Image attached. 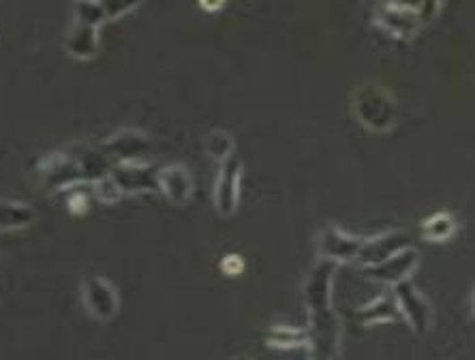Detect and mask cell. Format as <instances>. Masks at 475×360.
I'll return each instance as SVG.
<instances>
[{
    "label": "cell",
    "mask_w": 475,
    "mask_h": 360,
    "mask_svg": "<svg viewBox=\"0 0 475 360\" xmlns=\"http://www.w3.org/2000/svg\"><path fill=\"white\" fill-rule=\"evenodd\" d=\"M109 159L106 152L86 144H73L43 155L37 161V170L47 189H63L80 183H95L109 172Z\"/></svg>",
    "instance_id": "6da1fadb"
},
{
    "label": "cell",
    "mask_w": 475,
    "mask_h": 360,
    "mask_svg": "<svg viewBox=\"0 0 475 360\" xmlns=\"http://www.w3.org/2000/svg\"><path fill=\"white\" fill-rule=\"evenodd\" d=\"M352 112L370 131H387L396 123V97L379 81H364L352 92Z\"/></svg>",
    "instance_id": "7a4b0ae2"
},
{
    "label": "cell",
    "mask_w": 475,
    "mask_h": 360,
    "mask_svg": "<svg viewBox=\"0 0 475 360\" xmlns=\"http://www.w3.org/2000/svg\"><path fill=\"white\" fill-rule=\"evenodd\" d=\"M401 311V318L409 321L413 330L418 335H424L430 329V321H433V307H430L428 298L413 286L411 281L405 279L394 286V294H392Z\"/></svg>",
    "instance_id": "3957f363"
},
{
    "label": "cell",
    "mask_w": 475,
    "mask_h": 360,
    "mask_svg": "<svg viewBox=\"0 0 475 360\" xmlns=\"http://www.w3.org/2000/svg\"><path fill=\"white\" fill-rule=\"evenodd\" d=\"M81 300L84 307L95 320L107 321L118 313L120 298L116 287L106 277L92 275L81 283Z\"/></svg>",
    "instance_id": "277c9868"
},
{
    "label": "cell",
    "mask_w": 475,
    "mask_h": 360,
    "mask_svg": "<svg viewBox=\"0 0 475 360\" xmlns=\"http://www.w3.org/2000/svg\"><path fill=\"white\" fill-rule=\"evenodd\" d=\"M338 264L321 258L310 270L307 283H304V303L309 307V315L332 311V281Z\"/></svg>",
    "instance_id": "5b68a950"
},
{
    "label": "cell",
    "mask_w": 475,
    "mask_h": 360,
    "mask_svg": "<svg viewBox=\"0 0 475 360\" xmlns=\"http://www.w3.org/2000/svg\"><path fill=\"white\" fill-rule=\"evenodd\" d=\"M375 21L392 37L409 39L418 32L422 21H420L416 4L405 3H381L375 7Z\"/></svg>",
    "instance_id": "8992f818"
},
{
    "label": "cell",
    "mask_w": 475,
    "mask_h": 360,
    "mask_svg": "<svg viewBox=\"0 0 475 360\" xmlns=\"http://www.w3.org/2000/svg\"><path fill=\"white\" fill-rule=\"evenodd\" d=\"M158 167L148 161H120L109 167V178L120 189V193H138V191H155Z\"/></svg>",
    "instance_id": "52a82bcc"
},
{
    "label": "cell",
    "mask_w": 475,
    "mask_h": 360,
    "mask_svg": "<svg viewBox=\"0 0 475 360\" xmlns=\"http://www.w3.org/2000/svg\"><path fill=\"white\" fill-rule=\"evenodd\" d=\"M152 149V141L144 131L133 127H123L114 131L103 140L101 150L106 152L107 159L120 161H141V157Z\"/></svg>",
    "instance_id": "ba28073f"
},
{
    "label": "cell",
    "mask_w": 475,
    "mask_h": 360,
    "mask_svg": "<svg viewBox=\"0 0 475 360\" xmlns=\"http://www.w3.org/2000/svg\"><path fill=\"white\" fill-rule=\"evenodd\" d=\"M362 243L364 236H353V234L327 223L326 227H321L319 236H317V251H319L324 260L341 264V261L356 260L360 249H362Z\"/></svg>",
    "instance_id": "9c48e42d"
},
{
    "label": "cell",
    "mask_w": 475,
    "mask_h": 360,
    "mask_svg": "<svg viewBox=\"0 0 475 360\" xmlns=\"http://www.w3.org/2000/svg\"><path fill=\"white\" fill-rule=\"evenodd\" d=\"M420 264V251L413 247H405L401 251H396L394 255L386 258L384 261L373 266H362L364 277L369 279L387 283V286H396V283L409 279L413 270L418 269Z\"/></svg>",
    "instance_id": "30bf717a"
},
{
    "label": "cell",
    "mask_w": 475,
    "mask_h": 360,
    "mask_svg": "<svg viewBox=\"0 0 475 360\" xmlns=\"http://www.w3.org/2000/svg\"><path fill=\"white\" fill-rule=\"evenodd\" d=\"M240 178H242V161L229 157L221 163L215 183V206L221 215H233L240 200Z\"/></svg>",
    "instance_id": "8fae6325"
},
{
    "label": "cell",
    "mask_w": 475,
    "mask_h": 360,
    "mask_svg": "<svg viewBox=\"0 0 475 360\" xmlns=\"http://www.w3.org/2000/svg\"><path fill=\"white\" fill-rule=\"evenodd\" d=\"M409 247V234L403 230H387L377 236L364 238L362 249L358 253V261L362 266H373L384 261L390 255H394L396 251Z\"/></svg>",
    "instance_id": "7c38bea8"
},
{
    "label": "cell",
    "mask_w": 475,
    "mask_h": 360,
    "mask_svg": "<svg viewBox=\"0 0 475 360\" xmlns=\"http://www.w3.org/2000/svg\"><path fill=\"white\" fill-rule=\"evenodd\" d=\"M157 184L158 191H163V193L172 201H176V204H187V201L193 198V174H191L189 167L182 166V163H172V166L158 167Z\"/></svg>",
    "instance_id": "4fadbf2b"
},
{
    "label": "cell",
    "mask_w": 475,
    "mask_h": 360,
    "mask_svg": "<svg viewBox=\"0 0 475 360\" xmlns=\"http://www.w3.org/2000/svg\"><path fill=\"white\" fill-rule=\"evenodd\" d=\"M64 50L73 58L89 60L99 54V29L90 24L73 21L64 35Z\"/></svg>",
    "instance_id": "5bb4252c"
},
{
    "label": "cell",
    "mask_w": 475,
    "mask_h": 360,
    "mask_svg": "<svg viewBox=\"0 0 475 360\" xmlns=\"http://www.w3.org/2000/svg\"><path fill=\"white\" fill-rule=\"evenodd\" d=\"M35 219L37 212L30 204H26V201L13 198L0 200V232L21 230V227L32 226Z\"/></svg>",
    "instance_id": "9a60e30c"
},
{
    "label": "cell",
    "mask_w": 475,
    "mask_h": 360,
    "mask_svg": "<svg viewBox=\"0 0 475 360\" xmlns=\"http://www.w3.org/2000/svg\"><path fill=\"white\" fill-rule=\"evenodd\" d=\"M356 318L360 324L373 326L379 324V321L401 320V311H398V304L392 294H381V296L370 300L369 304L360 307Z\"/></svg>",
    "instance_id": "2e32d148"
},
{
    "label": "cell",
    "mask_w": 475,
    "mask_h": 360,
    "mask_svg": "<svg viewBox=\"0 0 475 360\" xmlns=\"http://www.w3.org/2000/svg\"><path fill=\"white\" fill-rule=\"evenodd\" d=\"M458 230L456 217L450 210H437L422 221V236L433 243H445L454 236Z\"/></svg>",
    "instance_id": "e0dca14e"
},
{
    "label": "cell",
    "mask_w": 475,
    "mask_h": 360,
    "mask_svg": "<svg viewBox=\"0 0 475 360\" xmlns=\"http://www.w3.org/2000/svg\"><path fill=\"white\" fill-rule=\"evenodd\" d=\"M266 343L270 347H283V350H289V347H304L309 346V330L287 324H276L266 332Z\"/></svg>",
    "instance_id": "ac0fdd59"
},
{
    "label": "cell",
    "mask_w": 475,
    "mask_h": 360,
    "mask_svg": "<svg viewBox=\"0 0 475 360\" xmlns=\"http://www.w3.org/2000/svg\"><path fill=\"white\" fill-rule=\"evenodd\" d=\"M233 149H236V141H233L232 133L225 129H212L206 135V152L216 161H227L232 157Z\"/></svg>",
    "instance_id": "d6986e66"
},
{
    "label": "cell",
    "mask_w": 475,
    "mask_h": 360,
    "mask_svg": "<svg viewBox=\"0 0 475 360\" xmlns=\"http://www.w3.org/2000/svg\"><path fill=\"white\" fill-rule=\"evenodd\" d=\"M71 9H73V21L97 26V29H99L103 20H107L103 3H97V0H78Z\"/></svg>",
    "instance_id": "ffe728a7"
},
{
    "label": "cell",
    "mask_w": 475,
    "mask_h": 360,
    "mask_svg": "<svg viewBox=\"0 0 475 360\" xmlns=\"http://www.w3.org/2000/svg\"><path fill=\"white\" fill-rule=\"evenodd\" d=\"M90 184L80 183V184H73V187L67 189V206H69L71 212H75V215H81V212L89 210L90 193L86 189H90Z\"/></svg>",
    "instance_id": "44dd1931"
},
{
    "label": "cell",
    "mask_w": 475,
    "mask_h": 360,
    "mask_svg": "<svg viewBox=\"0 0 475 360\" xmlns=\"http://www.w3.org/2000/svg\"><path fill=\"white\" fill-rule=\"evenodd\" d=\"M92 193L97 195V198L103 200V201H116L123 198V193H120V189L114 184V180L109 178V172L106 176H101L99 180H95L92 183Z\"/></svg>",
    "instance_id": "7402d4cb"
},
{
    "label": "cell",
    "mask_w": 475,
    "mask_h": 360,
    "mask_svg": "<svg viewBox=\"0 0 475 360\" xmlns=\"http://www.w3.org/2000/svg\"><path fill=\"white\" fill-rule=\"evenodd\" d=\"M138 4L140 3H118V0H107V3H103V9H106V18L112 20L118 18V15L129 13V11H133Z\"/></svg>",
    "instance_id": "603a6c76"
},
{
    "label": "cell",
    "mask_w": 475,
    "mask_h": 360,
    "mask_svg": "<svg viewBox=\"0 0 475 360\" xmlns=\"http://www.w3.org/2000/svg\"><path fill=\"white\" fill-rule=\"evenodd\" d=\"M221 269H223V272H225V275L236 277V275H240V272L244 270V261H242V258H240V255L229 253L227 258H223Z\"/></svg>",
    "instance_id": "cb8c5ba5"
},
{
    "label": "cell",
    "mask_w": 475,
    "mask_h": 360,
    "mask_svg": "<svg viewBox=\"0 0 475 360\" xmlns=\"http://www.w3.org/2000/svg\"><path fill=\"white\" fill-rule=\"evenodd\" d=\"M416 9H418L420 21H422V24H426V21L433 20V15L441 9V3H418Z\"/></svg>",
    "instance_id": "d4e9b609"
},
{
    "label": "cell",
    "mask_w": 475,
    "mask_h": 360,
    "mask_svg": "<svg viewBox=\"0 0 475 360\" xmlns=\"http://www.w3.org/2000/svg\"><path fill=\"white\" fill-rule=\"evenodd\" d=\"M201 7H204V9H218V7H223V3H216V4H210V3H201Z\"/></svg>",
    "instance_id": "484cf974"
},
{
    "label": "cell",
    "mask_w": 475,
    "mask_h": 360,
    "mask_svg": "<svg viewBox=\"0 0 475 360\" xmlns=\"http://www.w3.org/2000/svg\"><path fill=\"white\" fill-rule=\"evenodd\" d=\"M232 360H253L249 356V354H236V356H233Z\"/></svg>",
    "instance_id": "4316f807"
}]
</instances>
